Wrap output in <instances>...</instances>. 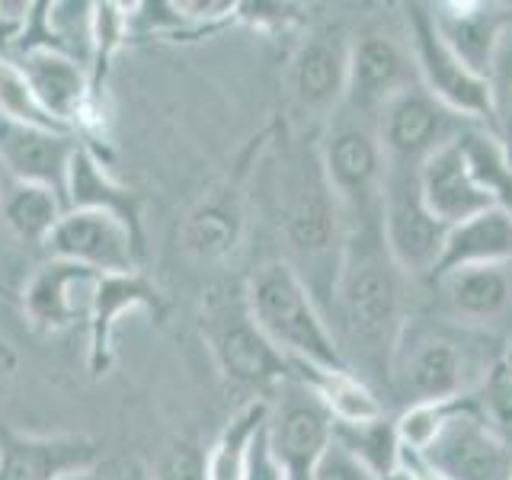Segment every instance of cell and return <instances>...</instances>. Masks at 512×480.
Instances as JSON below:
<instances>
[{
	"instance_id": "1",
	"label": "cell",
	"mask_w": 512,
	"mask_h": 480,
	"mask_svg": "<svg viewBox=\"0 0 512 480\" xmlns=\"http://www.w3.org/2000/svg\"><path fill=\"white\" fill-rule=\"evenodd\" d=\"M340 349L356 375L391 381V359L404 333V272L381 240V221L346 231L340 276L333 285ZM368 381V378H365Z\"/></svg>"
},
{
	"instance_id": "2",
	"label": "cell",
	"mask_w": 512,
	"mask_h": 480,
	"mask_svg": "<svg viewBox=\"0 0 512 480\" xmlns=\"http://www.w3.org/2000/svg\"><path fill=\"white\" fill-rule=\"evenodd\" d=\"M276 215L288 244V263L311 288V295L327 314L324 298L333 301V285L340 276L346 247V218L340 199L320 167L317 144L285 148L276 173Z\"/></svg>"
},
{
	"instance_id": "3",
	"label": "cell",
	"mask_w": 512,
	"mask_h": 480,
	"mask_svg": "<svg viewBox=\"0 0 512 480\" xmlns=\"http://www.w3.org/2000/svg\"><path fill=\"white\" fill-rule=\"evenodd\" d=\"M487 346H493L490 333L458 327L452 320L416 324L407 317L391 359V384L407 404L471 397L490 365L503 356V349L490 352Z\"/></svg>"
},
{
	"instance_id": "4",
	"label": "cell",
	"mask_w": 512,
	"mask_h": 480,
	"mask_svg": "<svg viewBox=\"0 0 512 480\" xmlns=\"http://www.w3.org/2000/svg\"><path fill=\"white\" fill-rule=\"evenodd\" d=\"M256 327L292 365L349 368L336 330L288 260H266L244 279Z\"/></svg>"
},
{
	"instance_id": "5",
	"label": "cell",
	"mask_w": 512,
	"mask_h": 480,
	"mask_svg": "<svg viewBox=\"0 0 512 480\" xmlns=\"http://www.w3.org/2000/svg\"><path fill=\"white\" fill-rule=\"evenodd\" d=\"M199 333L218 372L237 388H282L292 381V362L266 340L250 314L244 282L208 285L199 308Z\"/></svg>"
},
{
	"instance_id": "6",
	"label": "cell",
	"mask_w": 512,
	"mask_h": 480,
	"mask_svg": "<svg viewBox=\"0 0 512 480\" xmlns=\"http://www.w3.org/2000/svg\"><path fill=\"white\" fill-rule=\"evenodd\" d=\"M320 167L340 199L346 231L362 224L381 221V180H384V151L378 141L375 119H365L346 106L320 132Z\"/></svg>"
},
{
	"instance_id": "7",
	"label": "cell",
	"mask_w": 512,
	"mask_h": 480,
	"mask_svg": "<svg viewBox=\"0 0 512 480\" xmlns=\"http://www.w3.org/2000/svg\"><path fill=\"white\" fill-rule=\"evenodd\" d=\"M407 13V48L413 58L416 84H420L432 100L442 103L458 119L477 128H493V106L487 77L471 71L452 48L445 45L442 32L436 29L429 4H410Z\"/></svg>"
},
{
	"instance_id": "8",
	"label": "cell",
	"mask_w": 512,
	"mask_h": 480,
	"mask_svg": "<svg viewBox=\"0 0 512 480\" xmlns=\"http://www.w3.org/2000/svg\"><path fill=\"white\" fill-rule=\"evenodd\" d=\"M448 228L429 212L420 192V167L384 164L381 240L404 279H432L445 250Z\"/></svg>"
},
{
	"instance_id": "9",
	"label": "cell",
	"mask_w": 512,
	"mask_h": 480,
	"mask_svg": "<svg viewBox=\"0 0 512 480\" xmlns=\"http://www.w3.org/2000/svg\"><path fill=\"white\" fill-rule=\"evenodd\" d=\"M442 480H512V436L487 420L474 394L461 397L423 455H410Z\"/></svg>"
},
{
	"instance_id": "10",
	"label": "cell",
	"mask_w": 512,
	"mask_h": 480,
	"mask_svg": "<svg viewBox=\"0 0 512 480\" xmlns=\"http://www.w3.org/2000/svg\"><path fill=\"white\" fill-rule=\"evenodd\" d=\"M346 80L349 42L333 29H311L292 52L285 74L288 112L298 132H311L314 125L324 132V125L346 100Z\"/></svg>"
},
{
	"instance_id": "11",
	"label": "cell",
	"mask_w": 512,
	"mask_h": 480,
	"mask_svg": "<svg viewBox=\"0 0 512 480\" xmlns=\"http://www.w3.org/2000/svg\"><path fill=\"white\" fill-rule=\"evenodd\" d=\"M464 125L468 122L432 100L420 84L400 90L375 119L384 164L394 167H423L439 148L468 132Z\"/></svg>"
},
{
	"instance_id": "12",
	"label": "cell",
	"mask_w": 512,
	"mask_h": 480,
	"mask_svg": "<svg viewBox=\"0 0 512 480\" xmlns=\"http://www.w3.org/2000/svg\"><path fill=\"white\" fill-rule=\"evenodd\" d=\"M269 452L285 480H311L333 442V420L301 381H285L279 400H269Z\"/></svg>"
},
{
	"instance_id": "13",
	"label": "cell",
	"mask_w": 512,
	"mask_h": 480,
	"mask_svg": "<svg viewBox=\"0 0 512 480\" xmlns=\"http://www.w3.org/2000/svg\"><path fill=\"white\" fill-rule=\"evenodd\" d=\"M45 250L52 260L87 266L100 276H125V272L141 269L144 237H138L116 215L68 208L52 237L45 240Z\"/></svg>"
},
{
	"instance_id": "14",
	"label": "cell",
	"mask_w": 512,
	"mask_h": 480,
	"mask_svg": "<svg viewBox=\"0 0 512 480\" xmlns=\"http://www.w3.org/2000/svg\"><path fill=\"white\" fill-rule=\"evenodd\" d=\"M432 282L452 324L490 336L512 324V263L458 266Z\"/></svg>"
},
{
	"instance_id": "15",
	"label": "cell",
	"mask_w": 512,
	"mask_h": 480,
	"mask_svg": "<svg viewBox=\"0 0 512 480\" xmlns=\"http://www.w3.org/2000/svg\"><path fill=\"white\" fill-rule=\"evenodd\" d=\"M77 135L23 122L0 112V164L7 167L13 183H32L58 192H68V170L77 151Z\"/></svg>"
},
{
	"instance_id": "16",
	"label": "cell",
	"mask_w": 512,
	"mask_h": 480,
	"mask_svg": "<svg viewBox=\"0 0 512 480\" xmlns=\"http://www.w3.org/2000/svg\"><path fill=\"white\" fill-rule=\"evenodd\" d=\"M266 135V132H263ZM263 135L256 138L244 160L231 170V176L212 192H205L202 202L192 208L183 224V247L189 256H196L202 263H221L240 247L247 224V202H244V176L250 167V154L260 148Z\"/></svg>"
},
{
	"instance_id": "17",
	"label": "cell",
	"mask_w": 512,
	"mask_h": 480,
	"mask_svg": "<svg viewBox=\"0 0 512 480\" xmlns=\"http://www.w3.org/2000/svg\"><path fill=\"white\" fill-rule=\"evenodd\" d=\"M410 84H416V71L407 45L381 36V32H368V36L349 42L346 109L365 119H378V112Z\"/></svg>"
},
{
	"instance_id": "18",
	"label": "cell",
	"mask_w": 512,
	"mask_h": 480,
	"mask_svg": "<svg viewBox=\"0 0 512 480\" xmlns=\"http://www.w3.org/2000/svg\"><path fill=\"white\" fill-rule=\"evenodd\" d=\"M100 279V272L87 266L48 260L26 282L23 311L45 333H61L71 330L74 324H87Z\"/></svg>"
},
{
	"instance_id": "19",
	"label": "cell",
	"mask_w": 512,
	"mask_h": 480,
	"mask_svg": "<svg viewBox=\"0 0 512 480\" xmlns=\"http://www.w3.org/2000/svg\"><path fill=\"white\" fill-rule=\"evenodd\" d=\"M100 464V442L87 436H36L0 423V480H58Z\"/></svg>"
},
{
	"instance_id": "20",
	"label": "cell",
	"mask_w": 512,
	"mask_h": 480,
	"mask_svg": "<svg viewBox=\"0 0 512 480\" xmlns=\"http://www.w3.org/2000/svg\"><path fill=\"white\" fill-rule=\"evenodd\" d=\"M128 311H148L154 317L164 314V295L144 276V272H125V276H103L96 288L93 311L87 320V372L103 378L112 359H116V327Z\"/></svg>"
},
{
	"instance_id": "21",
	"label": "cell",
	"mask_w": 512,
	"mask_h": 480,
	"mask_svg": "<svg viewBox=\"0 0 512 480\" xmlns=\"http://www.w3.org/2000/svg\"><path fill=\"white\" fill-rule=\"evenodd\" d=\"M420 192H423L426 208L445 224V228H455V224L468 221L493 205L487 189L477 183L468 157H464L461 135L452 144L439 148L420 167Z\"/></svg>"
},
{
	"instance_id": "22",
	"label": "cell",
	"mask_w": 512,
	"mask_h": 480,
	"mask_svg": "<svg viewBox=\"0 0 512 480\" xmlns=\"http://www.w3.org/2000/svg\"><path fill=\"white\" fill-rule=\"evenodd\" d=\"M64 205H68V208H87V212L116 215L138 237H144L141 234V196L109 170L103 154L87 141H80L77 151H74L71 170H68V192H64Z\"/></svg>"
},
{
	"instance_id": "23",
	"label": "cell",
	"mask_w": 512,
	"mask_h": 480,
	"mask_svg": "<svg viewBox=\"0 0 512 480\" xmlns=\"http://www.w3.org/2000/svg\"><path fill=\"white\" fill-rule=\"evenodd\" d=\"M436 29L445 45L468 64L471 71L487 77L490 58L500 42V32L512 13H503L493 4H429Z\"/></svg>"
},
{
	"instance_id": "24",
	"label": "cell",
	"mask_w": 512,
	"mask_h": 480,
	"mask_svg": "<svg viewBox=\"0 0 512 480\" xmlns=\"http://www.w3.org/2000/svg\"><path fill=\"white\" fill-rule=\"evenodd\" d=\"M484 263H512V212H506L500 205H490L474 218L448 228L436 276L458 266Z\"/></svg>"
},
{
	"instance_id": "25",
	"label": "cell",
	"mask_w": 512,
	"mask_h": 480,
	"mask_svg": "<svg viewBox=\"0 0 512 480\" xmlns=\"http://www.w3.org/2000/svg\"><path fill=\"white\" fill-rule=\"evenodd\" d=\"M292 378L308 388L320 407L330 413L333 426L368 423L384 416V404L375 388L352 368H314V365H292Z\"/></svg>"
},
{
	"instance_id": "26",
	"label": "cell",
	"mask_w": 512,
	"mask_h": 480,
	"mask_svg": "<svg viewBox=\"0 0 512 480\" xmlns=\"http://www.w3.org/2000/svg\"><path fill=\"white\" fill-rule=\"evenodd\" d=\"M269 420V400L253 397L240 407L208 448V480H244L250 448Z\"/></svg>"
},
{
	"instance_id": "27",
	"label": "cell",
	"mask_w": 512,
	"mask_h": 480,
	"mask_svg": "<svg viewBox=\"0 0 512 480\" xmlns=\"http://www.w3.org/2000/svg\"><path fill=\"white\" fill-rule=\"evenodd\" d=\"M0 212H4L7 228L26 240V244H39L45 247V240L52 237L58 228V221L68 212V205L58 196V192L45 189V186H32V183H10L4 189V202H0Z\"/></svg>"
},
{
	"instance_id": "28",
	"label": "cell",
	"mask_w": 512,
	"mask_h": 480,
	"mask_svg": "<svg viewBox=\"0 0 512 480\" xmlns=\"http://www.w3.org/2000/svg\"><path fill=\"white\" fill-rule=\"evenodd\" d=\"M333 442L346 448L362 468L372 471L378 480L391 477L404 464V448L397 439V426L388 420V413L368 423H352V426H333Z\"/></svg>"
},
{
	"instance_id": "29",
	"label": "cell",
	"mask_w": 512,
	"mask_h": 480,
	"mask_svg": "<svg viewBox=\"0 0 512 480\" xmlns=\"http://www.w3.org/2000/svg\"><path fill=\"white\" fill-rule=\"evenodd\" d=\"M490 106H493V128L490 135L500 138V144L512 157V16L500 32L496 52L487 68Z\"/></svg>"
},
{
	"instance_id": "30",
	"label": "cell",
	"mask_w": 512,
	"mask_h": 480,
	"mask_svg": "<svg viewBox=\"0 0 512 480\" xmlns=\"http://www.w3.org/2000/svg\"><path fill=\"white\" fill-rule=\"evenodd\" d=\"M0 112H4V116H13V119H23V122H36V125L58 128L39 109V103L32 100L23 71L16 68V61L10 55H4V52H0ZM61 132H64V128H61Z\"/></svg>"
},
{
	"instance_id": "31",
	"label": "cell",
	"mask_w": 512,
	"mask_h": 480,
	"mask_svg": "<svg viewBox=\"0 0 512 480\" xmlns=\"http://www.w3.org/2000/svg\"><path fill=\"white\" fill-rule=\"evenodd\" d=\"M148 480H208V448L196 439L170 442L154 461Z\"/></svg>"
},
{
	"instance_id": "32",
	"label": "cell",
	"mask_w": 512,
	"mask_h": 480,
	"mask_svg": "<svg viewBox=\"0 0 512 480\" xmlns=\"http://www.w3.org/2000/svg\"><path fill=\"white\" fill-rule=\"evenodd\" d=\"M474 400H477V407L487 413V420L493 426H500L506 436H512V375L503 365V359H496L490 365V372L474 391Z\"/></svg>"
},
{
	"instance_id": "33",
	"label": "cell",
	"mask_w": 512,
	"mask_h": 480,
	"mask_svg": "<svg viewBox=\"0 0 512 480\" xmlns=\"http://www.w3.org/2000/svg\"><path fill=\"white\" fill-rule=\"evenodd\" d=\"M32 13H36V4L29 0H0V52L4 55L13 58L16 48L23 45L32 26Z\"/></svg>"
},
{
	"instance_id": "34",
	"label": "cell",
	"mask_w": 512,
	"mask_h": 480,
	"mask_svg": "<svg viewBox=\"0 0 512 480\" xmlns=\"http://www.w3.org/2000/svg\"><path fill=\"white\" fill-rule=\"evenodd\" d=\"M311 480H378V477L368 468H362V464L352 458L346 448L330 442V448L324 452V458H320Z\"/></svg>"
},
{
	"instance_id": "35",
	"label": "cell",
	"mask_w": 512,
	"mask_h": 480,
	"mask_svg": "<svg viewBox=\"0 0 512 480\" xmlns=\"http://www.w3.org/2000/svg\"><path fill=\"white\" fill-rule=\"evenodd\" d=\"M244 480H285L282 468L276 464L269 452V442H266V426L260 429V436H256L253 448H250V458H247V471H244Z\"/></svg>"
},
{
	"instance_id": "36",
	"label": "cell",
	"mask_w": 512,
	"mask_h": 480,
	"mask_svg": "<svg viewBox=\"0 0 512 480\" xmlns=\"http://www.w3.org/2000/svg\"><path fill=\"white\" fill-rule=\"evenodd\" d=\"M404 468L410 471V477L413 480H442V477H436L423 461H416V458H410V455H404Z\"/></svg>"
},
{
	"instance_id": "37",
	"label": "cell",
	"mask_w": 512,
	"mask_h": 480,
	"mask_svg": "<svg viewBox=\"0 0 512 480\" xmlns=\"http://www.w3.org/2000/svg\"><path fill=\"white\" fill-rule=\"evenodd\" d=\"M58 480H106V477L96 471V468H87V471H71V474H64Z\"/></svg>"
},
{
	"instance_id": "38",
	"label": "cell",
	"mask_w": 512,
	"mask_h": 480,
	"mask_svg": "<svg viewBox=\"0 0 512 480\" xmlns=\"http://www.w3.org/2000/svg\"><path fill=\"white\" fill-rule=\"evenodd\" d=\"M500 359H503V365L509 368V375H512V340L503 346V356H500Z\"/></svg>"
}]
</instances>
